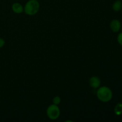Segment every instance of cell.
Listing matches in <instances>:
<instances>
[{"mask_svg":"<svg viewBox=\"0 0 122 122\" xmlns=\"http://www.w3.org/2000/svg\"><path fill=\"white\" fill-rule=\"evenodd\" d=\"M113 92L112 89L106 86L99 87L97 91V97L101 102H109L113 98Z\"/></svg>","mask_w":122,"mask_h":122,"instance_id":"obj_1","label":"cell"},{"mask_svg":"<svg viewBox=\"0 0 122 122\" xmlns=\"http://www.w3.org/2000/svg\"><path fill=\"white\" fill-rule=\"evenodd\" d=\"M40 8L39 1L29 0L24 6V12L28 15H34L38 13Z\"/></svg>","mask_w":122,"mask_h":122,"instance_id":"obj_2","label":"cell"},{"mask_svg":"<svg viewBox=\"0 0 122 122\" xmlns=\"http://www.w3.org/2000/svg\"><path fill=\"white\" fill-rule=\"evenodd\" d=\"M46 115L50 120H56L60 116V109L57 105L52 104L46 109Z\"/></svg>","mask_w":122,"mask_h":122,"instance_id":"obj_3","label":"cell"},{"mask_svg":"<svg viewBox=\"0 0 122 122\" xmlns=\"http://www.w3.org/2000/svg\"><path fill=\"white\" fill-rule=\"evenodd\" d=\"M89 85L94 89H97L101 85V80L98 76H92L89 81Z\"/></svg>","mask_w":122,"mask_h":122,"instance_id":"obj_4","label":"cell"},{"mask_svg":"<svg viewBox=\"0 0 122 122\" xmlns=\"http://www.w3.org/2000/svg\"><path fill=\"white\" fill-rule=\"evenodd\" d=\"M110 27L111 30L113 31L114 33H117V32H119L120 30L122 28V25L120 21L119 20L117 19H114L113 20L110 22Z\"/></svg>","mask_w":122,"mask_h":122,"instance_id":"obj_5","label":"cell"},{"mask_svg":"<svg viewBox=\"0 0 122 122\" xmlns=\"http://www.w3.org/2000/svg\"><path fill=\"white\" fill-rule=\"evenodd\" d=\"M11 9L13 11L15 14H20L24 12V7L19 2H14L11 6Z\"/></svg>","mask_w":122,"mask_h":122,"instance_id":"obj_6","label":"cell"},{"mask_svg":"<svg viewBox=\"0 0 122 122\" xmlns=\"http://www.w3.org/2000/svg\"><path fill=\"white\" fill-rule=\"evenodd\" d=\"M112 8L114 11H119L122 10V3L120 0H117L113 3L112 5Z\"/></svg>","mask_w":122,"mask_h":122,"instance_id":"obj_7","label":"cell"},{"mask_svg":"<svg viewBox=\"0 0 122 122\" xmlns=\"http://www.w3.org/2000/svg\"><path fill=\"white\" fill-rule=\"evenodd\" d=\"M114 113L116 115L120 116L122 114V103H117L114 107Z\"/></svg>","mask_w":122,"mask_h":122,"instance_id":"obj_8","label":"cell"},{"mask_svg":"<svg viewBox=\"0 0 122 122\" xmlns=\"http://www.w3.org/2000/svg\"><path fill=\"white\" fill-rule=\"evenodd\" d=\"M61 101V98L59 96H56L53 98V100H52V102H53L54 104H56V105H59L60 104Z\"/></svg>","mask_w":122,"mask_h":122,"instance_id":"obj_9","label":"cell"},{"mask_svg":"<svg viewBox=\"0 0 122 122\" xmlns=\"http://www.w3.org/2000/svg\"><path fill=\"white\" fill-rule=\"evenodd\" d=\"M117 40L118 43L120 44L121 46H122V32H120L117 36Z\"/></svg>","mask_w":122,"mask_h":122,"instance_id":"obj_10","label":"cell"},{"mask_svg":"<svg viewBox=\"0 0 122 122\" xmlns=\"http://www.w3.org/2000/svg\"><path fill=\"white\" fill-rule=\"evenodd\" d=\"M5 41L4 39L2 38H0V48L3 47L5 45Z\"/></svg>","mask_w":122,"mask_h":122,"instance_id":"obj_11","label":"cell"},{"mask_svg":"<svg viewBox=\"0 0 122 122\" xmlns=\"http://www.w3.org/2000/svg\"></svg>","mask_w":122,"mask_h":122,"instance_id":"obj_12","label":"cell"},{"mask_svg":"<svg viewBox=\"0 0 122 122\" xmlns=\"http://www.w3.org/2000/svg\"><path fill=\"white\" fill-rule=\"evenodd\" d=\"M38 1H39V0H38Z\"/></svg>","mask_w":122,"mask_h":122,"instance_id":"obj_13","label":"cell"},{"mask_svg":"<svg viewBox=\"0 0 122 122\" xmlns=\"http://www.w3.org/2000/svg\"><path fill=\"white\" fill-rule=\"evenodd\" d=\"M120 1H122V0H120Z\"/></svg>","mask_w":122,"mask_h":122,"instance_id":"obj_14","label":"cell"}]
</instances>
